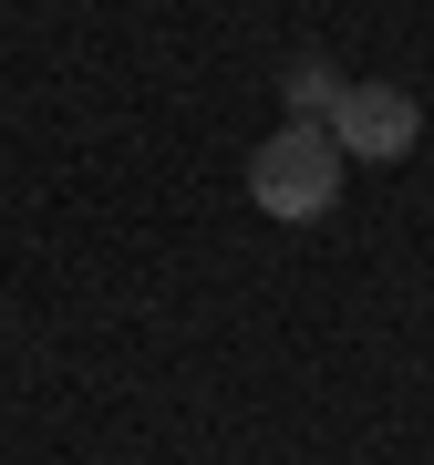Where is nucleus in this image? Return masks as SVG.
Wrapping results in <instances>:
<instances>
[{
    "mask_svg": "<svg viewBox=\"0 0 434 465\" xmlns=\"http://www.w3.org/2000/svg\"><path fill=\"white\" fill-rule=\"evenodd\" d=\"M341 176H351V155L331 145V124H280L249 155V197H259V217H280V228H321V217L341 207Z\"/></svg>",
    "mask_w": 434,
    "mask_h": 465,
    "instance_id": "obj_1",
    "label": "nucleus"
},
{
    "mask_svg": "<svg viewBox=\"0 0 434 465\" xmlns=\"http://www.w3.org/2000/svg\"><path fill=\"white\" fill-rule=\"evenodd\" d=\"M331 145L362 155V166H393V155L424 145V104L403 94V84H341V104H331Z\"/></svg>",
    "mask_w": 434,
    "mask_h": 465,
    "instance_id": "obj_2",
    "label": "nucleus"
},
{
    "mask_svg": "<svg viewBox=\"0 0 434 465\" xmlns=\"http://www.w3.org/2000/svg\"><path fill=\"white\" fill-rule=\"evenodd\" d=\"M331 104H341V73L321 63V52H301V63L280 73V114L290 124H331Z\"/></svg>",
    "mask_w": 434,
    "mask_h": 465,
    "instance_id": "obj_3",
    "label": "nucleus"
}]
</instances>
